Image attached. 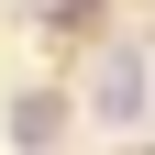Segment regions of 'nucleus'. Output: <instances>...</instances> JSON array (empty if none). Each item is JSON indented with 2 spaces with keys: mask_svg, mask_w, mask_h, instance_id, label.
<instances>
[{
  "mask_svg": "<svg viewBox=\"0 0 155 155\" xmlns=\"http://www.w3.org/2000/svg\"><path fill=\"white\" fill-rule=\"evenodd\" d=\"M144 100H155L144 89V55H111L100 67V122H144Z\"/></svg>",
  "mask_w": 155,
  "mask_h": 155,
  "instance_id": "obj_1",
  "label": "nucleus"
}]
</instances>
